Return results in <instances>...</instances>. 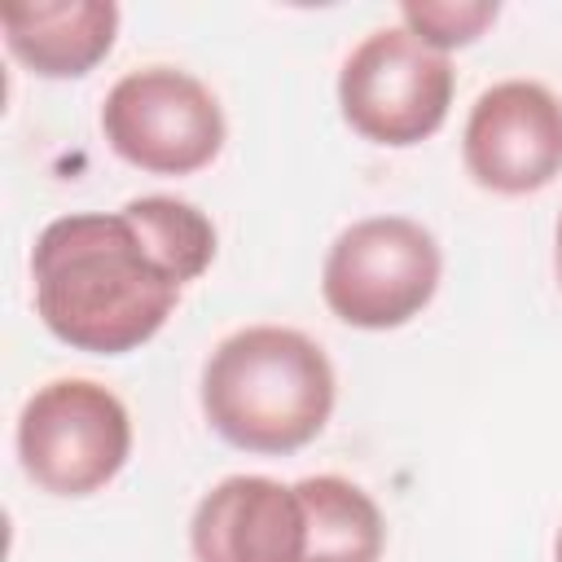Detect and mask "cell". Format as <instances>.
Returning a JSON list of instances; mask_svg holds the SVG:
<instances>
[{
	"label": "cell",
	"mask_w": 562,
	"mask_h": 562,
	"mask_svg": "<svg viewBox=\"0 0 562 562\" xmlns=\"http://www.w3.org/2000/svg\"><path fill=\"white\" fill-rule=\"evenodd\" d=\"M31 290L35 316L57 342L88 356H127L171 321L184 285L119 206L44 224L31 246Z\"/></svg>",
	"instance_id": "cell-1"
},
{
	"label": "cell",
	"mask_w": 562,
	"mask_h": 562,
	"mask_svg": "<svg viewBox=\"0 0 562 562\" xmlns=\"http://www.w3.org/2000/svg\"><path fill=\"white\" fill-rule=\"evenodd\" d=\"M338 378L325 347L294 325H246L220 338L202 364V417L259 457L307 448L334 413Z\"/></svg>",
	"instance_id": "cell-2"
},
{
	"label": "cell",
	"mask_w": 562,
	"mask_h": 562,
	"mask_svg": "<svg viewBox=\"0 0 562 562\" xmlns=\"http://www.w3.org/2000/svg\"><path fill=\"white\" fill-rule=\"evenodd\" d=\"M443 250L408 215H364L347 224L321 263V299L351 329H400L439 290Z\"/></svg>",
	"instance_id": "cell-3"
},
{
	"label": "cell",
	"mask_w": 562,
	"mask_h": 562,
	"mask_svg": "<svg viewBox=\"0 0 562 562\" xmlns=\"http://www.w3.org/2000/svg\"><path fill=\"white\" fill-rule=\"evenodd\" d=\"M22 474L48 496H92L119 479L132 457L127 404L92 378H53L18 413Z\"/></svg>",
	"instance_id": "cell-4"
},
{
	"label": "cell",
	"mask_w": 562,
	"mask_h": 562,
	"mask_svg": "<svg viewBox=\"0 0 562 562\" xmlns=\"http://www.w3.org/2000/svg\"><path fill=\"white\" fill-rule=\"evenodd\" d=\"M457 70L443 53L426 48L404 26L369 31L338 70L342 123L386 149L430 140L452 110Z\"/></svg>",
	"instance_id": "cell-5"
},
{
	"label": "cell",
	"mask_w": 562,
	"mask_h": 562,
	"mask_svg": "<svg viewBox=\"0 0 562 562\" xmlns=\"http://www.w3.org/2000/svg\"><path fill=\"white\" fill-rule=\"evenodd\" d=\"M105 145L136 171L193 176L224 149L220 97L180 66H140L114 79L101 101Z\"/></svg>",
	"instance_id": "cell-6"
},
{
	"label": "cell",
	"mask_w": 562,
	"mask_h": 562,
	"mask_svg": "<svg viewBox=\"0 0 562 562\" xmlns=\"http://www.w3.org/2000/svg\"><path fill=\"white\" fill-rule=\"evenodd\" d=\"M461 162L487 193H540L562 176V97L540 79L483 88L461 127Z\"/></svg>",
	"instance_id": "cell-7"
},
{
	"label": "cell",
	"mask_w": 562,
	"mask_h": 562,
	"mask_svg": "<svg viewBox=\"0 0 562 562\" xmlns=\"http://www.w3.org/2000/svg\"><path fill=\"white\" fill-rule=\"evenodd\" d=\"M303 549L307 514L294 483L268 474H228L193 505V562H303Z\"/></svg>",
	"instance_id": "cell-8"
},
{
	"label": "cell",
	"mask_w": 562,
	"mask_h": 562,
	"mask_svg": "<svg viewBox=\"0 0 562 562\" xmlns=\"http://www.w3.org/2000/svg\"><path fill=\"white\" fill-rule=\"evenodd\" d=\"M4 48L40 79H79L110 57L119 35L114 0H26L0 9Z\"/></svg>",
	"instance_id": "cell-9"
},
{
	"label": "cell",
	"mask_w": 562,
	"mask_h": 562,
	"mask_svg": "<svg viewBox=\"0 0 562 562\" xmlns=\"http://www.w3.org/2000/svg\"><path fill=\"white\" fill-rule=\"evenodd\" d=\"M294 487L307 514L303 562H382L386 518L360 483L342 474H307Z\"/></svg>",
	"instance_id": "cell-10"
},
{
	"label": "cell",
	"mask_w": 562,
	"mask_h": 562,
	"mask_svg": "<svg viewBox=\"0 0 562 562\" xmlns=\"http://www.w3.org/2000/svg\"><path fill=\"white\" fill-rule=\"evenodd\" d=\"M123 211L136 220V228L145 233L149 250L162 259V268L180 285L198 281L211 268V259H215V224L193 202L171 198V193H145V198L123 202Z\"/></svg>",
	"instance_id": "cell-11"
},
{
	"label": "cell",
	"mask_w": 562,
	"mask_h": 562,
	"mask_svg": "<svg viewBox=\"0 0 562 562\" xmlns=\"http://www.w3.org/2000/svg\"><path fill=\"white\" fill-rule=\"evenodd\" d=\"M496 13L501 9L492 0H408L400 4V26L448 57L452 48L474 44L496 22Z\"/></svg>",
	"instance_id": "cell-12"
},
{
	"label": "cell",
	"mask_w": 562,
	"mask_h": 562,
	"mask_svg": "<svg viewBox=\"0 0 562 562\" xmlns=\"http://www.w3.org/2000/svg\"><path fill=\"white\" fill-rule=\"evenodd\" d=\"M553 241H558V281H562V215H558V233H553Z\"/></svg>",
	"instance_id": "cell-13"
},
{
	"label": "cell",
	"mask_w": 562,
	"mask_h": 562,
	"mask_svg": "<svg viewBox=\"0 0 562 562\" xmlns=\"http://www.w3.org/2000/svg\"><path fill=\"white\" fill-rule=\"evenodd\" d=\"M553 562H562V527H558V540H553Z\"/></svg>",
	"instance_id": "cell-14"
}]
</instances>
